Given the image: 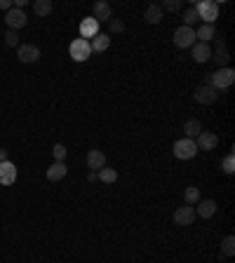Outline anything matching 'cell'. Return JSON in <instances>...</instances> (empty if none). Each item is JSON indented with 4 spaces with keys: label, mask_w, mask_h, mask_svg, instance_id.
<instances>
[{
    "label": "cell",
    "mask_w": 235,
    "mask_h": 263,
    "mask_svg": "<svg viewBox=\"0 0 235 263\" xmlns=\"http://www.w3.org/2000/svg\"><path fill=\"white\" fill-rule=\"evenodd\" d=\"M235 83V71L231 68V66H226V68H216L214 73L207 75V80H205V85H212L214 89H228L231 85Z\"/></svg>",
    "instance_id": "cell-1"
},
{
    "label": "cell",
    "mask_w": 235,
    "mask_h": 263,
    "mask_svg": "<svg viewBox=\"0 0 235 263\" xmlns=\"http://www.w3.org/2000/svg\"><path fill=\"white\" fill-rule=\"evenodd\" d=\"M193 7H195L198 19L203 21V24H214V21L219 19V2H214V0H203V2H198Z\"/></svg>",
    "instance_id": "cell-2"
},
{
    "label": "cell",
    "mask_w": 235,
    "mask_h": 263,
    "mask_svg": "<svg viewBox=\"0 0 235 263\" xmlns=\"http://www.w3.org/2000/svg\"><path fill=\"white\" fill-rule=\"evenodd\" d=\"M68 54L73 61H87L92 57V47H89V40H83V38H75L71 45H68Z\"/></svg>",
    "instance_id": "cell-3"
},
{
    "label": "cell",
    "mask_w": 235,
    "mask_h": 263,
    "mask_svg": "<svg viewBox=\"0 0 235 263\" xmlns=\"http://www.w3.org/2000/svg\"><path fill=\"white\" fill-rule=\"evenodd\" d=\"M172 150H174V158L179 160H193L195 155H198V146H195V141L193 139H179L174 146H172Z\"/></svg>",
    "instance_id": "cell-4"
},
{
    "label": "cell",
    "mask_w": 235,
    "mask_h": 263,
    "mask_svg": "<svg viewBox=\"0 0 235 263\" xmlns=\"http://www.w3.org/2000/svg\"><path fill=\"white\" fill-rule=\"evenodd\" d=\"M195 42H198L195 40V29H191V26H179L174 31V45L179 50H191Z\"/></svg>",
    "instance_id": "cell-5"
},
{
    "label": "cell",
    "mask_w": 235,
    "mask_h": 263,
    "mask_svg": "<svg viewBox=\"0 0 235 263\" xmlns=\"http://www.w3.org/2000/svg\"><path fill=\"white\" fill-rule=\"evenodd\" d=\"M219 94H221V92H219V89H214L212 85H198V87H195V101H198V104H203V106H212V104H216V101H219Z\"/></svg>",
    "instance_id": "cell-6"
},
{
    "label": "cell",
    "mask_w": 235,
    "mask_h": 263,
    "mask_svg": "<svg viewBox=\"0 0 235 263\" xmlns=\"http://www.w3.org/2000/svg\"><path fill=\"white\" fill-rule=\"evenodd\" d=\"M17 57H19L22 63H35V61H40V47H38V45H31V42L19 45V47H17Z\"/></svg>",
    "instance_id": "cell-7"
},
{
    "label": "cell",
    "mask_w": 235,
    "mask_h": 263,
    "mask_svg": "<svg viewBox=\"0 0 235 263\" xmlns=\"http://www.w3.org/2000/svg\"><path fill=\"white\" fill-rule=\"evenodd\" d=\"M26 12L24 10H17V7H12L10 12H5V24H7V29L10 31H19L26 26Z\"/></svg>",
    "instance_id": "cell-8"
},
{
    "label": "cell",
    "mask_w": 235,
    "mask_h": 263,
    "mask_svg": "<svg viewBox=\"0 0 235 263\" xmlns=\"http://www.w3.org/2000/svg\"><path fill=\"white\" fill-rule=\"evenodd\" d=\"M191 57L195 63H207L212 59V47H209V42H195L191 47Z\"/></svg>",
    "instance_id": "cell-9"
},
{
    "label": "cell",
    "mask_w": 235,
    "mask_h": 263,
    "mask_svg": "<svg viewBox=\"0 0 235 263\" xmlns=\"http://www.w3.org/2000/svg\"><path fill=\"white\" fill-rule=\"evenodd\" d=\"M193 221H195V207H191V205H183L174 211V223L176 226H193Z\"/></svg>",
    "instance_id": "cell-10"
},
{
    "label": "cell",
    "mask_w": 235,
    "mask_h": 263,
    "mask_svg": "<svg viewBox=\"0 0 235 263\" xmlns=\"http://www.w3.org/2000/svg\"><path fill=\"white\" fill-rule=\"evenodd\" d=\"M14 181H17V167H14V162H10V160L0 162V186H12Z\"/></svg>",
    "instance_id": "cell-11"
},
{
    "label": "cell",
    "mask_w": 235,
    "mask_h": 263,
    "mask_svg": "<svg viewBox=\"0 0 235 263\" xmlns=\"http://www.w3.org/2000/svg\"><path fill=\"white\" fill-rule=\"evenodd\" d=\"M216 144H219V137L214 134V132H200L198 134V139H195V146H198V150H214L216 148Z\"/></svg>",
    "instance_id": "cell-12"
},
{
    "label": "cell",
    "mask_w": 235,
    "mask_h": 263,
    "mask_svg": "<svg viewBox=\"0 0 235 263\" xmlns=\"http://www.w3.org/2000/svg\"><path fill=\"white\" fill-rule=\"evenodd\" d=\"M94 35H99V21L94 19V17H85V19L80 21V38L83 40H92Z\"/></svg>",
    "instance_id": "cell-13"
},
{
    "label": "cell",
    "mask_w": 235,
    "mask_h": 263,
    "mask_svg": "<svg viewBox=\"0 0 235 263\" xmlns=\"http://www.w3.org/2000/svg\"><path fill=\"white\" fill-rule=\"evenodd\" d=\"M87 167L89 172H99V169L106 167V155H104V150H89L87 153Z\"/></svg>",
    "instance_id": "cell-14"
},
{
    "label": "cell",
    "mask_w": 235,
    "mask_h": 263,
    "mask_svg": "<svg viewBox=\"0 0 235 263\" xmlns=\"http://www.w3.org/2000/svg\"><path fill=\"white\" fill-rule=\"evenodd\" d=\"M92 17H94L99 24H101V21L108 24V21L113 19V7H111L108 2H104V0H99V2H94V14H92Z\"/></svg>",
    "instance_id": "cell-15"
},
{
    "label": "cell",
    "mask_w": 235,
    "mask_h": 263,
    "mask_svg": "<svg viewBox=\"0 0 235 263\" xmlns=\"http://www.w3.org/2000/svg\"><path fill=\"white\" fill-rule=\"evenodd\" d=\"M195 207H198L195 216H200V219H212L214 214H216V202L214 200H200Z\"/></svg>",
    "instance_id": "cell-16"
},
{
    "label": "cell",
    "mask_w": 235,
    "mask_h": 263,
    "mask_svg": "<svg viewBox=\"0 0 235 263\" xmlns=\"http://www.w3.org/2000/svg\"><path fill=\"white\" fill-rule=\"evenodd\" d=\"M209 61H214L219 68H226L228 66V61H231V54H228V50H226V42L219 40V45H216V54H214Z\"/></svg>",
    "instance_id": "cell-17"
},
{
    "label": "cell",
    "mask_w": 235,
    "mask_h": 263,
    "mask_svg": "<svg viewBox=\"0 0 235 263\" xmlns=\"http://www.w3.org/2000/svg\"><path fill=\"white\" fill-rule=\"evenodd\" d=\"M66 174H68L66 162H52L50 169H47V179L50 181H61V179H66Z\"/></svg>",
    "instance_id": "cell-18"
},
{
    "label": "cell",
    "mask_w": 235,
    "mask_h": 263,
    "mask_svg": "<svg viewBox=\"0 0 235 263\" xmlns=\"http://www.w3.org/2000/svg\"><path fill=\"white\" fill-rule=\"evenodd\" d=\"M89 47H92V54L94 52H106L108 47H111V38H108V33H99V35H94V38L89 40Z\"/></svg>",
    "instance_id": "cell-19"
},
{
    "label": "cell",
    "mask_w": 235,
    "mask_h": 263,
    "mask_svg": "<svg viewBox=\"0 0 235 263\" xmlns=\"http://www.w3.org/2000/svg\"><path fill=\"white\" fill-rule=\"evenodd\" d=\"M203 132V125H200V120H195V117H191V120H186L183 122V134H186V139H198V134Z\"/></svg>",
    "instance_id": "cell-20"
},
{
    "label": "cell",
    "mask_w": 235,
    "mask_h": 263,
    "mask_svg": "<svg viewBox=\"0 0 235 263\" xmlns=\"http://www.w3.org/2000/svg\"><path fill=\"white\" fill-rule=\"evenodd\" d=\"M144 21H146V24H160L162 21V10H160L158 2H153V5L146 7V12H144Z\"/></svg>",
    "instance_id": "cell-21"
},
{
    "label": "cell",
    "mask_w": 235,
    "mask_h": 263,
    "mask_svg": "<svg viewBox=\"0 0 235 263\" xmlns=\"http://www.w3.org/2000/svg\"><path fill=\"white\" fill-rule=\"evenodd\" d=\"M214 33H216L214 24H200V29L195 31V40L198 42H209L214 38Z\"/></svg>",
    "instance_id": "cell-22"
},
{
    "label": "cell",
    "mask_w": 235,
    "mask_h": 263,
    "mask_svg": "<svg viewBox=\"0 0 235 263\" xmlns=\"http://www.w3.org/2000/svg\"><path fill=\"white\" fill-rule=\"evenodd\" d=\"M52 10H54L52 0H33V12L38 17H47V14H52Z\"/></svg>",
    "instance_id": "cell-23"
},
{
    "label": "cell",
    "mask_w": 235,
    "mask_h": 263,
    "mask_svg": "<svg viewBox=\"0 0 235 263\" xmlns=\"http://www.w3.org/2000/svg\"><path fill=\"white\" fill-rule=\"evenodd\" d=\"M183 200H186V205L195 207V205L200 202V188H195V186H188V188H186V193H183Z\"/></svg>",
    "instance_id": "cell-24"
},
{
    "label": "cell",
    "mask_w": 235,
    "mask_h": 263,
    "mask_svg": "<svg viewBox=\"0 0 235 263\" xmlns=\"http://www.w3.org/2000/svg\"><path fill=\"white\" fill-rule=\"evenodd\" d=\"M96 174H99V181H104V183H116V181H118V172L113 167L99 169Z\"/></svg>",
    "instance_id": "cell-25"
},
{
    "label": "cell",
    "mask_w": 235,
    "mask_h": 263,
    "mask_svg": "<svg viewBox=\"0 0 235 263\" xmlns=\"http://www.w3.org/2000/svg\"><path fill=\"white\" fill-rule=\"evenodd\" d=\"M233 254H235V237L226 235L224 242H221V256H233Z\"/></svg>",
    "instance_id": "cell-26"
},
{
    "label": "cell",
    "mask_w": 235,
    "mask_h": 263,
    "mask_svg": "<svg viewBox=\"0 0 235 263\" xmlns=\"http://www.w3.org/2000/svg\"><path fill=\"white\" fill-rule=\"evenodd\" d=\"M198 12H195V7H186V12H183V26H195L198 24Z\"/></svg>",
    "instance_id": "cell-27"
},
{
    "label": "cell",
    "mask_w": 235,
    "mask_h": 263,
    "mask_svg": "<svg viewBox=\"0 0 235 263\" xmlns=\"http://www.w3.org/2000/svg\"><path fill=\"white\" fill-rule=\"evenodd\" d=\"M158 5H160L162 12H179L183 7L181 0H165V2H158Z\"/></svg>",
    "instance_id": "cell-28"
},
{
    "label": "cell",
    "mask_w": 235,
    "mask_h": 263,
    "mask_svg": "<svg viewBox=\"0 0 235 263\" xmlns=\"http://www.w3.org/2000/svg\"><path fill=\"white\" fill-rule=\"evenodd\" d=\"M52 155H54V162H64L66 155H68V150H66L64 144H54L52 148Z\"/></svg>",
    "instance_id": "cell-29"
},
{
    "label": "cell",
    "mask_w": 235,
    "mask_h": 263,
    "mask_svg": "<svg viewBox=\"0 0 235 263\" xmlns=\"http://www.w3.org/2000/svg\"><path fill=\"white\" fill-rule=\"evenodd\" d=\"M5 45L7 47H19L22 42H19V31H10L7 29V33H5Z\"/></svg>",
    "instance_id": "cell-30"
},
{
    "label": "cell",
    "mask_w": 235,
    "mask_h": 263,
    "mask_svg": "<svg viewBox=\"0 0 235 263\" xmlns=\"http://www.w3.org/2000/svg\"><path fill=\"white\" fill-rule=\"evenodd\" d=\"M125 31V21L120 19H111L108 21V33H113V35H118V33Z\"/></svg>",
    "instance_id": "cell-31"
},
{
    "label": "cell",
    "mask_w": 235,
    "mask_h": 263,
    "mask_svg": "<svg viewBox=\"0 0 235 263\" xmlns=\"http://www.w3.org/2000/svg\"><path fill=\"white\" fill-rule=\"evenodd\" d=\"M221 167H224L226 174H233V172H235V160H233V153H231V155H226L224 162H221Z\"/></svg>",
    "instance_id": "cell-32"
},
{
    "label": "cell",
    "mask_w": 235,
    "mask_h": 263,
    "mask_svg": "<svg viewBox=\"0 0 235 263\" xmlns=\"http://www.w3.org/2000/svg\"><path fill=\"white\" fill-rule=\"evenodd\" d=\"M0 10L10 12L12 10V0H0Z\"/></svg>",
    "instance_id": "cell-33"
},
{
    "label": "cell",
    "mask_w": 235,
    "mask_h": 263,
    "mask_svg": "<svg viewBox=\"0 0 235 263\" xmlns=\"http://www.w3.org/2000/svg\"><path fill=\"white\" fill-rule=\"evenodd\" d=\"M87 181H89V183L99 181V174H96V172H89V174H87Z\"/></svg>",
    "instance_id": "cell-34"
},
{
    "label": "cell",
    "mask_w": 235,
    "mask_h": 263,
    "mask_svg": "<svg viewBox=\"0 0 235 263\" xmlns=\"http://www.w3.org/2000/svg\"><path fill=\"white\" fill-rule=\"evenodd\" d=\"M5 160H10L7 158V150H5V148H0V162H5Z\"/></svg>",
    "instance_id": "cell-35"
}]
</instances>
